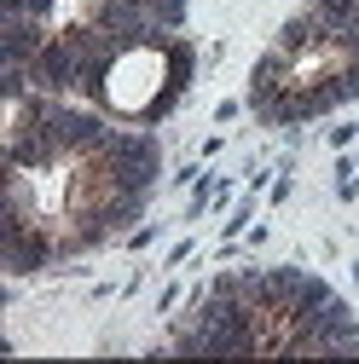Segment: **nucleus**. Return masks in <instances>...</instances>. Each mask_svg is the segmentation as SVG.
Wrapping results in <instances>:
<instances>
[{
	"instance_id": "f257e3e1",
	"label": "nucleus",
	"mask_w": 359,
	"mask_h": 364,
	"mask_svg": "<svg viewBox=\"0 0 359 364\" xmlns=\"http://www.w3.org/2000/svg\"><path fill=\"white\" fill-rule=\"evenodd\" d=\"M157 168H162V151H157V139H145V133H122V139H110L93 156V173L110 191H151Z\"/></svg>"
},
{
	"instance_id": "f03ea898",
	"label": "nucleus",
	"mask_w": 359,
	"mask_h": 364,
	"mask_svg": "<svg viewBox=\"0 0 359 364\" xmlns=\"http://www.w3.org/2000/svg\"><path fill=\"white\" fill-rule=\"evenodd\" d=\"M81 70H87V58H81L76 41H47L29 58V81L41 93H70V87H81Z\"/></svg>"
},
{
	"instance_id": "7ed1b4c3",
	"label": "nucleus",
	"mask_w": 359,
	"mask_h": 364,
	"mask_svg": "<svg viewBox=\"0 0 359 364\" xmlns=\"http://www.w3.org/2000/svg\"><path fill=\"white\" fill-rule=\"evenodd\" d=\"M0 249H6V272L12 278H24V272L47 266L53 260V243L35 232V225H18V232H0Z\"/></svg>"
},
{
	"instance_id": "20e7f679",
	"label": "nucleus",
	"mask_w": 359,
	"mask_h": 364,
	"mask_svg": "<svg viewBox=\"0 0 359 364\" xmlns=\"http://www.w3.org/2000/svg\"><path fill=\"white\" fill-rule=\"evenodd\" d=\"M41 47H47L41 18H6V47H0V64H29Z\"/></svg>"
},
{
	"instance_id": "39448f33",
	"label": "nucleus",
	"mask_w": 359,
	"mask_h": 364,
	"mask_svg": "<svg viewBox=\"0 0 359 364\" xmlns=\"http://www.w3.org/2000/svg\"><path fill=\"white\" fill-rule=\"evenodd\" d=\"M313 41H325V23H319V12H301V18H290L279 29V53L284 58H301V47H313Z\"/></svg>"
},
{
	"instance_id": "423d86ee",
	"label": "nucleus",
	"mask_w": 359,
	"mask_h": 364,
	"mask_svg": "<svg viewBox=\"0 0 359 364\" xmlns=\"http://www.w3.org/2000/svg\"><path fill=\"white\" fill-rule=\"evenodd\" d=\"M145 12H151L162 29H180V23H186V0H145Z\"/></svg>"
}]
</instances>
